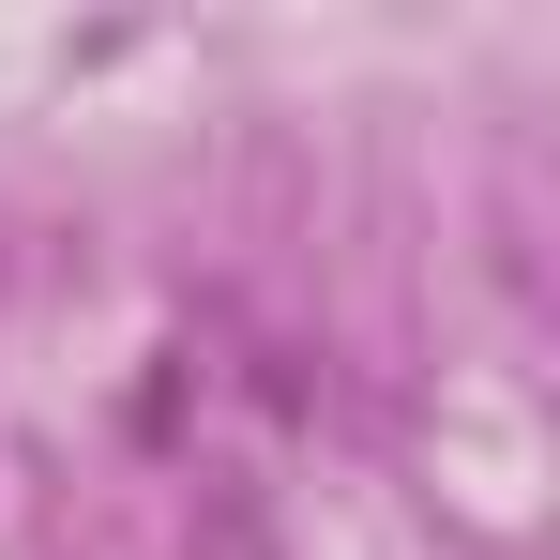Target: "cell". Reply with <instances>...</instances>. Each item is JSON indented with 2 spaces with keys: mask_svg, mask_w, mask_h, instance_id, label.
I'll list each match as a JSON object with an SVG mask.
<instances>
[{
  "mask_svg": "<svg viewBox=\"0 0 560 560\" xmlns=\"http://www.w3.org/2000/svg\"><path fill=\"white\" fill-rule=\"evenodd\" d=\"M212 560H273L258 546V500H212Z\"/></svg>",
  "mask_w": 560,
  "mask_h": 560,
  "instance_id": "cell-1",
  "label": "cell"
}]
</instances>
